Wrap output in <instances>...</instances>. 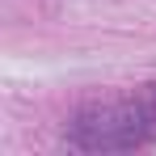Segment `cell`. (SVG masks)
<instances>
[{
    "instance_id": "1",
    "label": "cell",
    "mask_w": 156,
    "mask_h": 156,
    "mask_svg": "<svg viewBox=\"0 0 156 156\" xmlns=\"http://www.w3.org/2000/svg\"><path fill=\"white\" fill-rule=\"evenodd\" d=\"M68 139L80 152H127L156 139V84L127 101L84 105L68 122Z\"/></svg>"
}]
</instances>
